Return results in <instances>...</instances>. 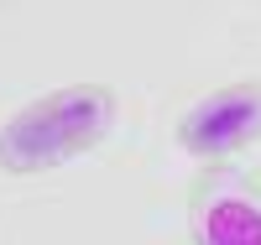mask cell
Masks as SVG:
<instances>
[{
	"mask_svg": "<svg viewBox=\"0 0 261 245\" xmlns=\"http://www.w3.org/2000/svg\"><path fill=\"white\" fill-rule=\"evenodd\" d=\"M120 120V94L110 84H63L21 104L0 125V172L37 177L94 151Z\"/></svg>",
	"mask_w": 261,
	"mask_h": 245,
	"instance_id": "6da1fadb",
	"label": "cell"
},
{
	"mask_svg": "<svg viewBox=\"0 0 261 245\" xmlns=\"http://www.w3.org/2000/svg\"><path fill=\"white\" fill-rule=\"evenodd\" d=\"M256 141H261V78L220 84L178 115V146L204 167H225Z\"/></svg>",
	"mask_w": 261,
	"mask_h": 245,
	"instance_id": "7a4b0ae2",
	"label": "cell"
},
{
	"mask_svg": "<svg viewBox=\"0 0 261 245\" xmlns=\"http://www.w3.org/2000/svg\"><path fill=\"white\" fill-rule=\"evenodd\" d=\"M193 245H261V188L230 167H209L188 193Z\"/></svg>",
	"mask_w": 261,
	"mask_h": 245,
	"instance_id": "3957f363",
	"label": "cell"
}]
</instances>
